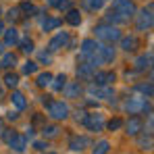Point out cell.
Segmentation results:
<instances>
[{
  "label": "cell",
  "instance_id": "cell-1",
  "mask_svg": "<svg viewBox=\"0 0 154 154\" xmlns=\"http://www.w3.org/2000/svg\"><path fill=\"white\" fill-rule=\"evenodd\" d=\"M115 58V48L112 46H108V44H96V48L92 52V58H90V65L92 67H96V65H106V63H110Z\"/></svg>",
  "mask_w": 154,
  "mask_h": 154
},
{
  "label": "cell",
  "instance_id": "cell-2",
  "mask_svg": "<svg viewBox=\"0 0 154 154\" xmlns=\"http://www.w3.org/2000/svg\"><path fill=\"white\" fill-rule=\"evenodd\" d=\"M96 38L102 40V42L112 44V42H117V40L121 38V31L115 25H100V27H96Z\"/></svg>",
  "mask_w": 154,
  "mask_h": 154
},
{
  "label": "cell",
  "instance_id": "cell-3",
  "mask_svg": "<svg viewBox=\"0 0 154 154\" xmlns=\"http://www.w3.org/2000/svg\"><path fill=\"white\" fill-rule=\"evenodd\" d=\"M46 106H48V115L56 121H63V119L69 117V106L65 102H60V100H50Z\"/></svg>",
  "mask_w": 154,
  "mask_h": 154
},
{
  "label": "cell",
  "instance_id": "cell-4",
  "mask_svg": "<svg viewBox=\"0 0 154 154\" xmlns=\"http://www.w3.org/2000/svg\"><path fill=\"white\" fill-rule=\"evenodd\" d=\"M112 11H117L125 21H129L133 17V13H135V4L131 0H115L112 2Z\"/></svg>",
  "mask_w": 154,
  "mask_h": 154
},
{
  "label": "cell",
  "instance_id": "cell-5",
  "mask_svg": "<svg viewBox=\"0 0 154 154\" xmlns=\"http://www.w3.org/2000/svg\"><path fill=\"white\" fill-rule=\"evenodd\" d=\"M125 110H127L129 115H135V112H140V110L150 112V102H148V98L135 96V98H129L127 102H125Z\"/></svg>",
  "mask_w": 154,
  "mask_h": 154
},
{
  "label": "cell",
  "instance_id": "cell-6",
  "mask_svg": "<svg viewBox=\"0 0 154 154\" xmlns=\"http://www.w3.org/2000/svg\"><path fill=\"white\" fill-rule=\"evenodd\" d=\"M81 125H85L90 131H102L104 119H102V115H100V112H92V115H85V119H83V123H81Z\"/></svg>",
  "mask_w": 154,
  "mask_h": 154
},
{
  "label": "cell",
  "instance_id": "cell-7",
  "mask_svg": "<svg viewBox=\"0 0 154 154\" xmlns=\"http://www.w3.org/2000/svg\"><path fill=\"white\" fill-rule=\"evenodd\" d=\"M67 44H69V33H67V31H60L58 35H54V38L50 40L48 50L50 52H58V50H63V48H67Z\"/></svg>",
  "mask_w": 154,
  "mask_h": 154
},
{
  "label": "cell",
  "instance_id": "cell-8",
  "mask_svg": "<svg viewBox=\"0 0 154 154\" xmlns=\"http://www.w3.org/2000/svg\"><path fill=\"white\" fill-rule=\"evenodd\" d=\"M152 27V6H148V11H142L137 17V29L140 31H148Z\"/></svg>",
  "mask_w": 154,
  "mask_h": 154
},
{
  "label": "cell",
  "instance_id": "cell-9",
  "mask_svg": "<svg viewBox=\"0 0 154 154\" xmlns=\"http://www.w3.org/2000/svg\"><path fill=\"white\" fill-rule=\"evenodd\" d=\"M90 94L96 96V98H104V100H112L115 98V90L112 88H106V85H92L90 88Z\"/></svg>",
  "mask_w": 154,
  "mask_h": 154
},
{
  "label": "cell",
  "instance_id": "cell-10",
  "mask_svg": "<svg viewBox=\"0 0 154 154\" xmlns=\"http://www.w3.org/2000/svg\"><path fill=\"white\" fill-rule=\"evenodd\" d=\"M88 146H90V140L83 137V135H73L71 142H69V148H71L73 152H81V150H85Z\"/></svg>",
  "mask_w": 154,
  "mask_h": 154
},
{
  "label": "cell",
  "instance_id": "cell-11",
  "mask_svg": "<svg viewBox=\"0 0 154 154\" xmlns=\"http://www.w3.org/2000/svg\"><path fill=\"white\" fill-rule=\"evenodd\" d=\"M125 133L127 135H137L140 131H142V121H140V117H131L127 123H125Z\"/></svg>",
  "mask_w": 154,
  "mask_h": 154
},
{
  "label": "cell",
  "instance_id": "cell-12",
  "mask_svg": "<svg viewBox=\"0 0 154 154\" xmlns=\"http://www.w3.org/2000/svg\"><path fill=\"white\" fill-rule=\"evenodd\" d=\"M65 96L67 98H77L79 94H81V85H79V81H69V83H65Z\"/></svg>",
  "mask_w": 154,
  "mask_h": 154
},
{
  "label": "cell",
  "instance_id": "cell-13",
  "mask_svg": "<svg viewBox=\"0 0 154 154\" xmlns=\"http://www.w3.org/2000/svg\"><path fill=\"white\" fill-rule=\"evenodd\" d=\"M8 146H11L15 152L21 154L23 150H25V146H27V137H25V135H15V137L8 142Z\"/></svg>",
  "mask_w": 154,
  "mask_h": 154
},
{
  "label": "cell",
  "instance_id": "cell-14",
  "mask_svg": "<svg viewBox=\"0 0 154 154\" xmlns=\"http://www.w3.org/2000/svg\"><path fill=\"white\" fill-rule=\"evenodd\" d=\"M119 40H121V48H123V50L131 52V50L137 48V38H135V35H125V38L121 35Z\"/></svg>",
  "mask_w": 154,
  "mask_h": 154
},
{
  "label": "cell",
  "instance_id": "cell-15",
  "mask_svg": "<svg viewBox=\"0 0 154 154\" xmlns=\"http://www.w3.org/2000/svg\"><path fill=\"white\" fill-rule=\"evenodd\" d=\"M150 65H152V52H148V54H144V56H140V58L135 60V69H137V71L150 69Z\"/></svg>",
  "mask_w": 154,
  "mask_h": 154
},
{
  "label": "cell",
  "instance_id": "cell-16",
  "mask_svg": "<svg viewBox=\"0 0 154 154\" xmlns=\"http://www.w3.org/2000/svg\"><path fill=\"white\" fill-rule=\"evenodd\" d=\"M11 102L15 104V108H17V110H23V108L27 106L25 96H23L21 92H13V94H11Z\"/></svg>",
  "mask_w": 154,
  "mask_h": 154
},
{
  "label": "cell",
  "instance_id": "cell-17",
  "mask_svg": "<svg viewBox=\"0 0 154 154\" xmlns=\"http://www.w3.org/2000/svg\"><path fill=\"white\" fill-rule=\"evenodd\" d=\"M94 79H96V83H98V85H106V83L115 81V73H104V71H100V73H96V75H94Z\"/></svg>",
  "mask_w": 154,
  "mask_h": 154
},
{
  "label": "cell",
  "instance_id": "cell-18",
  "mask_svg": "<svg viewBox=\"0 0 154 154\" xmlns=\"http://www.w3.org/2000/svg\"><path fill=\"white\" fill-rule=\"evenodd\" d=\"M4 42L11 46V44H17L19 42V31L15 29V27H11V29H6V33H4Z\"/></svg>",
  "mask_w": 154,
  "mask_h": 154
},
{
  "label": "cell",
  "instance_id": "cell-19",
  "mask_svg": "<svg viewBox=\"0 0 154 154\" xmlns=\"http://www.w3.org/2000/svg\"><path fill=\"white\" fill-rule=\"evenodd\" d=\"M67 23L69 25H79L81 23V15H79V11H67Z\"/></svg>",
  "mask_w": 154,
  "mask_h": 154
},
{
  "label": "cell",
  "instance_id": "cell-20",
  "mask_svg": "<svg viewBox=\"0 0 154 154\" xmlns=\"http://www.w3.org/2000/svg\"><path fill=\"white\" fill-rule=\"evenodd\" d=\"M108 150H110V144H108L106 140H100V142L94 146L92 154H108Z\"/></svg>",
  "mask_w": 154,
  "mask_h": 154
},
{
  "label": "cell",
  "instance_id": "cell-21",
  "mask_svg": "<svg viewBox=\"0 0 154 154\" xmlns=\"http://www.w3.org/2000/svg\"><path fill=\"white\" fill-rule=\"evenodd\" d=\"M102 2L104 0H81L83 8H88V11H100L102 8Z\"/></svg>",
  "mask_w": 154,
  "mask_h": 154
},
{
  "label": "cell",
  "instance_id": "cell-22",
  "mask_svg": "<svg viewBox=\"0 0 154 154\" xmlns=\"http://www.w3.org/2000/svg\"><path fill=\"white\" fill-rule=\"evenodd\" d=\"M92 69H94V67H92L90 63H81V65L77 67V75H79V77H90Z\"/></svg>",
  "mask_w": 154,
  "mask_h": 154
},
{
  "label": "cell",
  "instance_id": "cell-23",
  "mask_svg": "<svg viewBox=\"0 0 154 154\" xmlns=\"http://www.w3.org/2000/svg\"><path fill=\"white\" fill-rule=\"evenodd\" d=\"M35 83H38L40 88H46V85H50V83H52V75H50V73H40Z\"/></svg>",
  "mask_w": 154,
  "mask_h": 154
},
{
  "label": "cell",
  "instance_id": "cell-24",
  "mask_svg": "<svg viewBox=\"0 0 154 154\" xmlns=\"http://www.w3.org/2000/svg\"><path fill=\"white\" fill-rule=\"evenodd\" d=\"M94 48H96V42H94V40H83V42H81V52H83V54H92Z\"/></svg>",
  "mask_w": 154,
  "mask_h": 154
},
{
  "label": "cell",
  "instance_id": "cell-25",
  "mask_svg": "<svg viewBox=\"0 0 154 154\" xmlns=\"http://www.w3.org/2000/svg\"><path fill=\"white\" fill-rule=\"evenodd\" d=\"M58 25H60V19H46L42 23V29L44 31H52V29H56Z\"/></svg>",
  "mask_w": 154,
  "mask_h": 154
},
{
  "label": "cell",
  "instance_id": "cell-26",
  "mask_svg": "<svg viewBox=\"0 0 154 154\" xmlns=\"http://www.w3.org/2000/svg\"><path fill=\"white\" fill-rule=\"evenodd\" d=\"M42 133H44V137H56L58 135V127L56 125H44Z\"/></svg>",
  "mask_w": 154,
  "mask_h": 154
},
{
  "label": "cell",
  "instance_id": "cell-27",
  "mask_svg": "<svg viewBox=\"0 0 154 154\" xmlns=\"http://www.w3.org/2000/svg\"><path fill=\"white\" fill-rule=\"evenodd\" d=\"M106 19H108L110 23H125V19H123V17H121V15H119L117 11H112V8L108 11V15H106Z\"/></svg>",
  "mask_w": 154,
  "mask_h": 154
},
{
  "label": "cell",
  "instance_id": "cell-28",
  "mask_svg": "<svg viewBox=\"0 0 154 154\" xmlns=\"http://www.w3.org/2000/svg\"><path fill=\"white\" fill-rule=\"evenodd\" d=\"M65 83H67V77H65V75H58V77H54V83H52V90H56V92H60V90L65 88Z\"/></svg>",
  "mask_w": 154,
  "mask_h": 154
},
{
  "label": "cell",
  "instance_id": "cell-29",
  "mask_svg": "<svg viewBox=\"0 0 154 154\" xmlns=\"http://www.w3.org/2000/svg\"><path fill=\"white\" fill-rule=\"evenodd\" d=\"M4 83H6L8 88H17V83H19V75H15V73H6Z\"/></svg>",
  "mask_w": 154,
  "mask_h": 154
},
{
  "label": "cell",
  "instance_id": "cell-30",
  "mask_svg": "<svg viewBox=\"0 0 154 154\" xmlns=\"http://www.w3.org/2000/svg\"><path fill=\"white\" fill-rule=\"evenodd\" d=\"M0 65H2V67H15V65H17V56H15V54H4V58H2Z\"/></svg>",
  "mask_w": 154,
  "mask_h": 154
},
{
  "label": "cell",
  "instance_id": "cell-31",
  "mask_svg": "<svg viewBox=\"0 0 154 154\" xmlns=\"http://www.w3.org/2000/svg\"><path fill=\"white\" fill-rule=\"evenodd\" d=\"M137 90L144 94V98H152V83H140Z\"/></svg>",
  "mask_w": 154,
  "mask_h": 154
},
{
  "label": "cell",
  "instance_id": "cell-32",
  "mask_svg": "<svg viewBox=\"0 0 154 154\" xmlns=\"http://www.w3.org/2000/svg\"><path fill=\"white\" fill-rule=\"evenodd\" d=\"M140 146L142 150H152V133H148V137H140Z\"/></svg>",
  "mask_w": 154,
  "mask_h": 154
},
{
  "label": "cell",
  "instance_id": "cell-33",
  "mask_svg": "<svg viewBox=\"0 0 154 154\" xmlns=\"http://www.w3.org/2000/svg\"><path fill=\"white\" fill-rule=\"evenodd\" d=\"M38 71V63H31V60H27L25 65H23V73L25 75H33Z\"/></svg>",
  "mask_w": 154,
  "mask_h": 154
},
{
  "label": "cell",
  "instance_id": "cell-34",
  "mask_svg": "<svg viewBox=\"0 0 154 154\" xmlns=\"http://www.w3.org/2000/svg\"><path fill=\"white\" fill-rule=\"evenodd\" d=\"M106 127L110 129V131H117V129L123 127V121H121V119H110V121L106 123Z\"/></svg>",
  "mask_w": 154,
  "mask_h": 154
},
{
  "label": "cell",
  "instance_id": "cell-35",
  "mask_svg": "<svg viewBox=\"0 0 154 154\" xmlns=\"http://www.w3.org/2000/svg\"><path fill=\"white\" fill-rule=\"evenodd\" d=\"M19 11H23V13H27V15H33V13H38V8H35L31 2H23Z\"/></svg>",
  "mask_w": 154,
  "mask_h": 154
},
{
  "label": "cell",
  "instance_id": "cell-36",
  "mask_svg": "<svg viewBox=\"0 0 154 154\" xmlns=\"http://www.w3.org/2000/svg\"><path fill=\"white\" fill-rule=\"evenodd\" d=\"M21 50L25 52V54L33 52V42H31V40H23V42H21Z\"/></svg>",
  "mask_w": 154,
  "mask_h": 154
},
{
  "label": "cell",
  "instance_id": "cell-37",
  "mask_svg": "<svg viewBox=\"0 0 154 154\" xmlns=\"http://www.w3.org/2000/svg\"><path fill=\"white\" fill-rule=\"evenodd\" d=\"M0 135L4 137V142H11V140H13L17 133H15V131H11V129H2V133H0Z\"/></svg>",
  "mask_w": 154,
  "mask_h": 154
},
{
  "label": "cell",
  "instance_id": "cell-38",
  "mask_svg": "<svg viewBox=\"0 0 154 154\" xmlns=\"http://www.w3.org/2000/svg\"><path fill=\"white\" fill-rule=\"evenodd\" d=\"M8 19H11V21H17V19H19V8H11V11H8Z\"/></svg>",
  "mask_w": 154,
  "mask_h": 154
},
{
  "label": "cell",
  "instance_id": "cell-39",
  "mask_svg": "<svg viewBox=\"0 0 154 154\" xmlns=\"http://www.w3.org/2000/svg\"><path fill=\"white\" fill-rule=\"evenodd\" d=\"M40 60H42V63H46V65H50L52 56L48 54V52H40Z\"/></svg>",
  "mask_w": 154,
  "mask_h": 154
},
{
  "label": "cell",
  "instance_id": "cell-40",
  "mask_svg": "<svg viewBox=\"0 0 154 154\" xmlns=\"http://www.w3.org/2000/svg\"><path fill=\"white\" fill-rule=\"evenodd\" d=\"M58 8H60V11H69V8H71V2H69V0H60V2H58Z\"/></svg>",
  "mask_w": 154,
  "mask_h": 154
},
{
  "label": "cell",
  "instance_id": "cell-41",
  "mask_svg": "<svg viewBox=\"0 0 154 154\" xmlns=\"http://www.w3.org/2000/svg\"><path fill=\"white\" fill-rule=\"evenodd\" d=\"M33 146H35L38 150H44V148H48V144H44V142H35Z\"/></svg>",
  "mask_w": 154,
  "mask_h": 154
},
{
  "label": "cell",
  "instance_id": "cell-42",
  "mask_svg": "<svg viewBox=\"0 0 154 154\" xmlns=\"http://www.w3.org/2000/svg\"><path fill=\"white\" fill-rule=\"evenodd\" d=\"M58 2H60V0H46L48 6H58Z\"/></svg>",
  "mask_w": 154,
  "mask_h": 154
},
{
  "label": "cell",
  "instance_id": "cell-43",
  "mask_svg": "<svg viewBox=\"0 0 154 154\" xmlns=\"http://www.w3.org/2000/svg\"><path fill=\"white\" fill-rule=\"evenodd\" d=\"M17 117H19V115H17V112H8V119H11V121H15V119H17Z\"/></svg>",
  "mask_w": 154,
  "mask_h": 154
},
{
  "label": "cell",
  "instance_id": "cell-44",
  "mask_svg": "<svg viewBox=\"0 0 154 154\" xmlns=\"http://www.w3.org/2000/svg\"><path fill=\"white\" fill-rule=\"evenodd\" d=\"M2 31H4V25H2V23H0V33H2Z\"/></svg>",
  "mask_w": 154,
  "mask_h": 154
},
{
  "label": "cell",
  "instance_id": "cell-45",
  "mask_svg": "<svg viewBox=\"0 0 154 154\" xmlns=\"http://www.w3.org/2000/svg\"><path fill=\"white\" fill-rule=\"evenodd\" d=\"M2 50H4V44H0V52H2Z\"/></svg>",
  "mask_w": 154,
  "mask_h": 154
},
{
  "label": "cell",
  "instance_id": "cell-46",
  "mask_svg": "<svg viewBox=\"0 0 154 154\" xmlns=\"http://www.w3.org/2000/svg\"><path fill=\"white\" fill-rule=\"evenodd\" d=\"M0 133H2V123H0Z\"/></svg>",
  "mask_w": 154,
  "mask_h": 154
},
{
  "label": "cell",
  "instance_id": "cell-47",
  "mask_svg": "<svg viewBox=\"0 0 154 154\" xmlns=\"http://www.w3.org/2000/svg\"><path fill=\"white\" fill-rule=\"evenodd\" d=\"M46 154H54V152H46Z\"/></svg>",
  "mask_w": 154,
  "mask_h": 154
},
{
  "label": "cell",
  "instance_id": "cell-48",
  "mask_svg": "<svg viewBox=\"0 0 154 154\" xmlns=\"http://www.w3.org/2000/svg\"><path fill=\"white\" fill-rule=\"evenodd\" d=\"M0 13H2V11H0Z\"/></svg>",
  "mask_w": 154,
  "mask_h": 154
}]
</instances>
